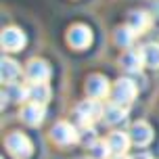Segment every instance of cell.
Returning a JSON list of instances; mask_svg holds the SVG:
<instances>
[{
	"label": "cell",
	"instance_id": "obj_1",
	"mask_svg": "<svg viewBox=\"0 0 159 159\" xmlns=\"http://www.w3.org/2000/svg\"><path fill=\"white\" fill-rule=\"evenodd\" d=\"M103 111H105V107L101 105V101L92 98V96L80 101L78 107H75V115H78L82 126H92L94 121H98V119L103 117Z\"/></svg>",
	"mask_w": 159,
	"mask_h": 159
},
{
	"label": "cell",
	"instance_id": "obj_2",
	"mask_svg": "<svg viewBox=\"0 0 159 159\" xmlns=\"http://www.w3.org/2000/svg\"><path fill=\"white\" fill-rule=\"evenodd\" d=\"M4 144H7V151L15 159H30L32 153H34L32 140H30L23 132H11V134L7 136Z\"/></svg>",
	"mask_w": 159,
	"mask_h": 159
},
{
	"label": "cell",
	"instance_id": "obj_3",
	"mask_svg": "<svg viewBox=\"0 0 159 159\" xmlns=\"http://www.w3.org/2000/svg\"><path fill=\"white\" fill-rule=\"evenodd\" d=\"M136 92H138V88L132 78H119L111 86V98L119 105H130L136 98Z\"/></svg>",
	"mask_w": 159,
	"mask_h": 159
},
{
	"label": "cell",
	"instance_id": "obj_4",
	"mask_svg": "<svg viewBox=\"0 0 159 159\" xmlns=\"http://www.w3.org/2000/svg\"><path fill=\"white\" fill-rule=\"evenodd\" d=\"M50 138L59 147H69V144H75L80 140V132L67 121H57L50 130Z\"/></svg>",
	"mask_w": 159,
	"mask_h": 159
},
{
	"label": "cell",
	"instance_id": "obj_5",
	"mask_svg": "<svg viewBox=\"0 0 159 159\" xmlns=\"http://www.w3.org/2000/svg\"><path fill=\"white\" fill-rule=\"evenodd\" d=\"M86 94L92 96V98H98V101L111 96V84H109V80L105 78V75H101V73H90L86 80Z\"/></svg>",
	"mask_w": 159,
	"mask_h": 159
},
{
	"label": "cell",
	"instance_id": "obj_6",
	"mask_svg": "<svg viewBox=\"0 0 159 159\" xmlns=\"http://www.w3.org/2000/svg\"><path fill=\"white\" fill-rule=\"evenodd\" d=\"M67 42H69V46L75 48V50H84V48L90 46V42H92V30L88 27V25H82V23H75L67 32Z\"/></svg>",
	"mask_w": 159,
	"mask_h": 159
},
{
	"label": "cell",
	"instance_id": "obj_7",
	"mask_svg": "<svg viewBox=\"0 0 159 159\" xmlns=\"http://www.w3.org/2000/svg\"><path fill=\"white\" fill-rule=\"evenodd\" d=\"M25 78L30 80L32 84H42L50 80V65L44 59H32L30 63L25 65Z\"/></svg>",
	"mask_w": 159,
	"mask_h": 159
},
{
	"label": "cell",
	"instance_id": "obj_8",
	"mask_svg": "<svg viewBox=\"0 0 159 159\" xmlns=\"http://www.w3.org/2000/svg\"><path fill=\"white\" fill-rule=\"evenodd\" d=\"M25 46V34L15 27V25H8L2 30V48L8 50V52H15V50H21Z\"/></svg>",
	"mask_w": 159,
	"mask_h": 159
},
{
	"label": "cell",
	"instance_id": "obj_9",
	"mask_svg": "<svg viewBox=\"0 0 159 159\" xmlns=\"http://www.w3.org/2000/svg\"><path fill=\"white\" fill-rule=\"evenodd\" d=\"M105 140H107V144H109V149H111V153L115 155V157L126 155L128 149H130V144H132V138H130V134H126V132H119V130L111 132V134L107 136Z\"/></svg>",
	"mask_w": 159,
	"mask_h": 159
},
{
	"label": "cell",
	"instance_id": "obj_10",
	"mask_svg": "<svg viewBox=\"0 0 159 159\" xmlns=\"http://www.w3.org/2000/svg\"><path fill=\"white\" fill-rule=\"evenodd\" d=\"M44 115H46V111H44V105L42 103L32 101V103H27V105L21 107V121L27 124V126H40L42 119H44Z\"/></svg>",
	"mask_w": 159,
	"mask_h": 159
},
{
	"label": "cell",
	"instance_id": "obj_11",
	"mask_svg": "<svg viewBox=\"0 0 159 159\" xmlns=\"http://www.w3.org/2000/svg\"><path fill=\"white\" fill-rule=\"evenodd\" d=\"M130 138L136 147H147L153 140V128L147 121H134L130 128Z\"/></svg>",
	"mask_w": 159,
	"mask_h": 159
},
{
	"label": "cell",
	"instance_id": "obj_12",
	"mask_svg": "<svg viewBox=\"0 0 159 159\" xmlns=\"http://www.w3.org/2000/svg\"><path fill=\"white\" fill-rule=\"evenodd\" d=\"M21 65L17 63L15 59H11V57H2V63H0V78L4 84H15L19 75H21Z\"/></svg>",
	"mask_w": 159,
	"mask_h": 159
},
{
	"label": "cell",
	"instance_id": "obj_13",
	"mask_svg": "<svg viewBox=\"0 0 159 159\" xmlns=\"http://www.w3.org/2000/svg\"><path fill=\"white\" fill-rule=\"evenodd\" d=\"M119 65H121V69L128 73H136L140 71L144 67V59H143V52L140 50H126L121 59H119Z\"/></svg>",
	"mask_w": 159,
	"mask_h": 159
},
{
	"label": "cell",
	"instance_id": "obj_14",
	"mask_svg": "<svg viewBox=\"0 0 159 159\" xmlns=\"http://www.w3.org/2000/svg\"><path fill=\"white\" fill-rule=\"evenodd\" d=\"M128 117V109L126 105H119V103H109L105 105V111H103V119L107 121V124H111V126H117V124H121L124 119Z\"/></svg>",
	"mask_w": 159,
	"mask_h": 159
},
{
	"label": "cell",
	"instance_id": "obj_15",
	"mask_svg": "<svg viewBox=\"0 0 159 159\" xmlns=\"http://www.w3.org/2000/svg\"><path fill=\"white\" fill-rule=\"evenodd\" d=\"M128 27H132L136 34H144L151 27V15L147 11H132L128 15Z\"/></svg>",
	"mask_w": 159,
	"mask_h": 159
},
{
	"label": "cell",
	"instance_id": "obj_16",
	"mask_svg": "<svg viewBox=\"0 0 159 159\" xmlns=\"http://www.w3.org/2000/svg\"><path fill=\"white\" fill-rule=\"evenodd\" d=\"M30 98V88L21 86V84H7V90H4V103H25Z\"/></svg>",
	"mask_w": 159,
	"mask_h": 159
},
{
	"label": "cell",
	"instance_id": "obj_17",
	"mask_svg": "<svg viewBox=\"0 0 159 159\" xmlns=\"http://www.w3.org/2000/svg\"><path fill=\"white\" fill-rule=\"evenodd\" d=\"M30 98L36 101V103L46 105L50 98H52V88L48 86V82H42V84H32L30 86Z\"/></svg>",
	"mask_w": 159,
	"mask_h": 159
},
{
	"label": "cell",
	"instance_id": "obj_18",
	"mask_svg": "<svg viewBox=\"0 0 159 159\" xmlns=\"http://www.w3.org/2000/svg\"><path fill=\"white\" fill-rule=\"evenodd\" d=\"M138 34L132 30V27H128V25H121L119 30H115V34H113V38H115V44L121 48H130L132 44H134V40Z\"/></svg>",
	"mask_w": 159,
	"mask_h": 159
},
{
	"label": "cell",
	"instance_id": "obj_19",
	"mask_svg": "<svg viewBox=\"0 0 159 159\" xmlns=\"http://www.w3.org/2000/svg\"><path fill=\"white\" fill-rule=\"evenodd\" d=\"M143 52V59H144V65L151 67V69H159V44H144L140 48Z\"/></svg>",
	"mask_w": 159,
	"mask_h": 159
},
{
	"label": "cell",
	"instance_id": "obj_20",
	"mask_svg": "<svg viewBox=\"0 0 159 159\" xmlns=\"http://www.w3.org/2000/svg\"><path fill=\"white\" fill-rule=\"evenodd\" d=\"M88 149H90V157L92 159H109L113 155L111 149H109V144H107V140H96V143L90 144Z\"/></svg>",
	"mask_w": 159,
	"mask_h": 159
},
{
	"label": "cell",
	"instance_id": "obj_21",
	"mask_svg": "<svg viewBox=\"0 0 159 159\" xmlns=\"http://www.w3.org/2000/svg\"><path fill=\"white\" fill-rule=\"evenodd\" d=\"M134 159H153L151 155H147V153H140V155H136Z\"/></svg>",
	"mask_w": 159,
	"mask_h": 159
},
{
	"label": "cell",
	"instance_id": "obj_22",
	"mask_svg": "<svg viewBox=\"0 0 159 159\" xmlns=\"http://www.w3.org/2000/svg\"><path fill=\"white\" fill-rule=\"evenodd\" d=\"M115 159H134V157H126V155H121V157H115Z\"/></svg>",
	"mask_w": 159,
	"mask_h": 159
}]
</instances>
